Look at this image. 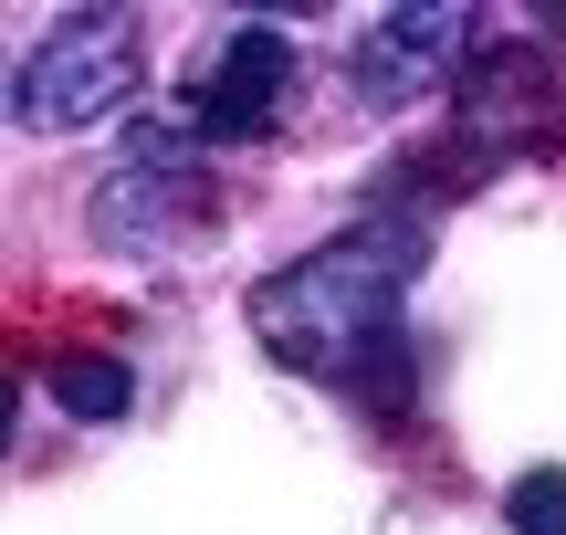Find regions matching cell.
<instances>
[{"mask_svg": "<svg viewBox=\"0 0 566 535\" xmlns=\"http://www.w3.org/2000/svg\"><path fill=\"white\" fill-rule=\"evenodd\" d=\"M546 126H556V74H546V53L493 42V53L462 63V137L483 147V158H514V147H535Z\"/></svg>", "mask_w": 566, "mask_h": 535, "instance_id": "4", "label": "cell"}, {"mask_svg": "<svg viewBox=\"0 0 566 535\" xmlns=\"http://www.w3.org/2000/svg\"><path fill=\"white\" fill-rule=\"evenodd\" d=\"M126 84H137V11H63V21H42V42L21 53L11 116L42 126V137H74V126L116 116Z\"/></svg>", "mask_w": 566, "mask_h": 535, "instance_id": "2", "label": "cell"}, {"mask_svg": "<svg viewBox=\"0 0 566 535\" xmlns=\"http://www.w3.org/2000/svg\"><path fill=\"white\" fill-rule=\"evenodd\" d=\"M504 525H514V535H566V462H535V473H514Z\"/></svg>", "mask_w": 566, "mask_h": 535, "instance_id": "8", "label": "cell"}, {"mask_svg": "<svg viewBox=\"0 0 566 535\" xmlns=\"http://www.w3.org/2000/svg\"><path fill=\"white\" fill-rule=\"evenodd\" d=\"M441 53L472 63V11H451V0H430V11H388L378 32L357 42L367 105H399V95H420V84H441Z\"/></svg>", "mask_w": 566, "mask_h": 535, "instance_id": "5", "label": "cell"}, {"mask_svg": "<svg viewBox=\"0 0 566 535\" xmlns=\"http://www.w3.org/2000/svg\"><path fill=\"white\" fill-rule=\"evenodd\" d=\"M179 210H189L179 137H137V168H116V179L95 189V242H158Z\"/></svg>", "mask_w": 566, "mask_h": 535, "instance_id": "6", "label": "cell"}, {"mask_svg": "<svg viewBox=\"0 0 566 535\" xmlns=\"http://www.w3.org/2000/svg\"><path fill=\"white\" fill-rule=\"evenodd\" d=\"M420 263H430V242H420L409 221L336 231V242L304 252L294 273H263V284H252V336H263L283 368L336 378V368H357L367 336H388L378 315H388V294H399Z\"/></svg>", "mask_w": 566, "mask_h": 535, "instance_id": "1", "label": "cell"}, {"mask_svg": "<svg viewBox=\"0 0 566 535\" xmlns=\"http://www.w3.org/2000/svg\"><path fill=\"white\" fill-rule=\"evenodd\" d=\"M283 95H294V42H283L273 21H242V32H231L221 53H200V74H189V116H200L210 137H263L283 116Z\"/></svg>", "mask_w": 566, "mask_h": 535, "instance_id": "3", "label": "cell"}, {"mask_svg": "<svg viewBox=\"0 0 566 535\" xmlns=\"http://www.w3.org/2000/svg\"><path fill=\"white\" fill-rule=\"evenodd\" d=\"M53 410L63 420H126V399H137V378L116 368V357H53Z\"/></svg>", "mask_w": 566, "mask_h": 535, "instance_id": "7", "label": "cell"}]
</instances>
